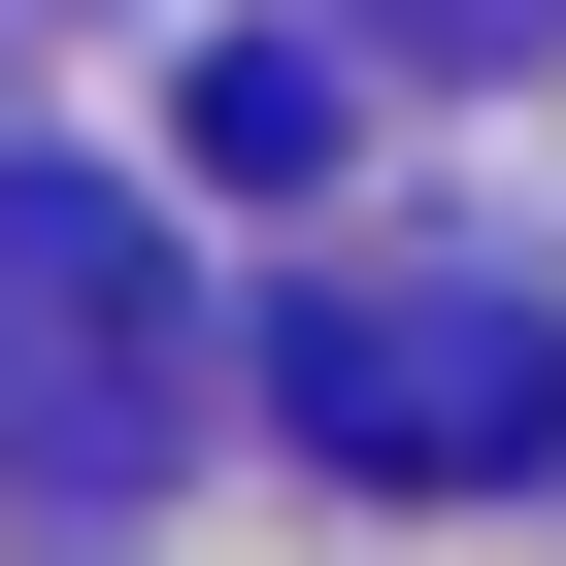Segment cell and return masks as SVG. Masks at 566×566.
Here are the masks:
<instances>
[{
  "instance_id": "7a4b0ae2",
  "label": "cell",
  "mask_w": 566,
  "mask_h": 566,
  "mask_svg": "<svg viewBox=\"0 0 566 566\" xmlns=\"http://www.w3.org/2000/svg\"><path fill=\"white\" fill-rule=\"evenodd\" d=\"M266 400H301V467H367V500H433V467L500 500V467L566 433V334L500 301V266H467V301H433V266H334V301L266 334Z\"/></svg>"
},
{
  "instance_id": "6da1fadb",
  "label": "cell",
  "mask_w": 566,
  "mask_h": 566,
  "mask_svg": "<svg viewBox=\"0 0 566 566\" xmlns=\"http://www.w3.org/2000/svg\"><path fill=\"white\" fill-rule=\"evenodd\" d=\"M200 400V301H167V233L101 167H0V500H134Z\"/></svg>"
},
{
  "instance_id": "3957f363",
  "label": "cell",
  "mask_w": 566,
  "mask_h": 566,
  "mask_svg": "<svg viewBox=\"0 0 566 566\" xmlns=\"http://www.w3.org/2000/svg\"><path fill=\"white\" fill-rule=\"evenodd\" d=\"M301 167H334V67L233 34V67H200V200H301Z\"/></svg>"
}]
</instances>
